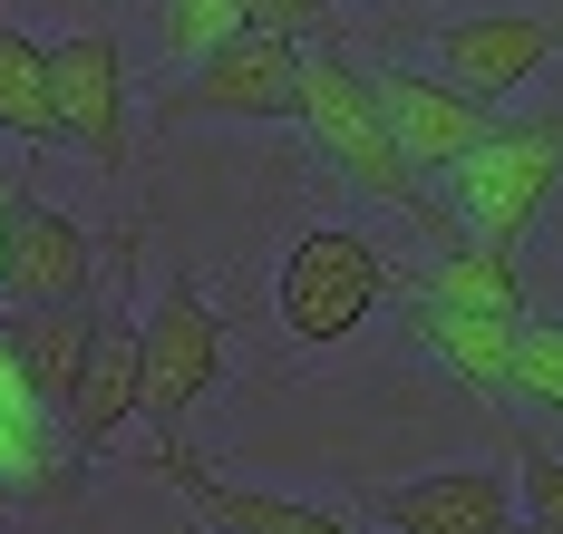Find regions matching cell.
<instances>
[{
	"mask_svg": "<svg viewBox=\"0 0 563 534\" xmlns=\"http://www.w3.org/2000/svg\"><path fill=\"white\" fill-rule=\"evenodd\" d=\"M291 118L311 126V146H321V156H331L360 194L398 204L408 224H428L438 243H466V224H448V214L428 204V185L408 176L389 118H379V88H369V68L350 59V49H331V40H321V49H301V108H291Z\"/></svg>",
	"mask_w": 563,
	"mask_h": 534,
	"instance_id": "obj_1",
	"label": "cell"
},
{
	"mask_svg": "<svg viewBox=\"0 0 563 534\" xmlns=\"http://www.w3.org/2000/svg\"><path fill=\"white\" fill-rule=\"evenodd\" d=\"M554 185H563V118H515V126L496 118V136L466 146V166H456V204L486 253H515Z\"/></svg>",
	"mask_w": 563,
	"mask_h": 534,
	"instance_id": "obj_2",
	"label": "cell"
},
{
	"mask_svg": "<svg viewBox=\"0 0 563 534\" xmlns=\"http://www.w3.org/2000/svg\"><path fill=\"white\" fill-rule=\"evenodd\" d=\"M273 301H282V331L321 351V341H350L389 301V263L360 234H340V224H311V234L282 253V292Z\"/></svg>",
	"mask_w": 563,
	"mask_h": 534,
	"instance_id": "obj_3",
	"label": "cell"
},
{
	"mask_svg": "<svg viewBox=\"0 0 563 534\" xmlns=\"http://www.w3.org/2000/svg\"><path fill=\"white\" fill-rule=\"evenodd\" d=\"M214 379H224V321H214V301L195 282H166L156 311L136 321V418L175 427Z\"/></svg>",
	"mask_w": 563,
	"mask_h": 534,
	"instance_id": "obj_4",
	"label": "cell"
},
{
	"mask_svg": "<svg viewBox=\"0 0 563 534\" xmlns=\"http://www.w3.org/2000/svg\"><path fill=\"white\" fill-rule=\"evenodd\" d=\"M291 108H301V40H273V30L224 40L166 98V118H291Z\"/></svg>",
	"mask_w": 563,
	"mask_h": 534,
	"instance_id": "obj_5",
	"label": "cell"
},
{
	"mask_svg": "<svg viewBox=\"0 0 563 534\" xmlns=\"http://www.w3.org/2000/svg\"><path fill=\"white\" fill-rule=\"evenodd\" d=\"M88 282H98L88 224L20 185L10 194V243H0V301L10 311H49V301H88Z\"/></svg>",
	"mask_w": 563,
	"mask_h": 534,
	"instance_id": "obj_6",
	"label": "cell"
},
{
	"mask_svg": "<svg viewBox=\"0 0 563 534\" xmlns=\"http://www.w3.org/2000/svg\"><path fill=\"white\" fill-rule=\"evenodd\" d=\"M369 88H379V118H389L408 176H456V166H466V146H486V136H496V108L456 98L448 78H418V68H369Z\"/></svg>",
	"mask_w": 563,
	"mask_h": 534,
	"instance_id": "obj_7",
	"label": "cell"
},
{
	"mask_svg": "<svg viewBox=\"0 0 563 534\" xmlns=\"http://www.w3.org/2000/svg\"><path fill=\"white\" fill-rule=\"evenodd\" d=\"M49 98L68 146H88L98 166H126V59L108 30H68L49 49Z\"/></svg>",
	"mask_w": 563,
	"mask_h": 534,
	"instance_id": "obj_8",
	"label": "cell"
},
{
	"mask_svg": "<svg viewBox=\"0 0 563 534\" xmlns=\"http://www.w3.org/2000/svg\"><path fill=\"white\" fill-rule=\"evenodd\" d=\"M554 49H563V20H456V30H438V68H448L456 98H476V108L515 98Z\"/></svg>",
	"mask_w": 563,
	"mask_h": 534,
	"instance_id": "obj_9",
	"label": "cell"
},
{
	"mask_svg": "<svg viewBox=\"0 0 563 534\" xmlns=\"http://www.w3.org/2000/svg\"><path fill=\"white\" fill-rule=\"evenodd\" d=\"M156 476L195 505V525H205V534H350L340 515H321V505H291V496H263V486L205 476V467H195V447H175V437L156 447Z\"/></svg>",
	"mask_w": 563,
	"mask_h": 534,
	"instance_id": "obj_10",
	"label": "cell"
},
{
	"mask_svg": "<svg viewBox=\"0 0 563 534\" xmlns=\"http://www.w3.org/2000/svg\"><path fill=\"white\" fill-rule=\"evenodd\" d=\"M369 515L389 534H506L515 496H506V476H486V467H448V476H418V486H379Z\"/></svg>",
	"mask_w": 563,
	"mask_h": 534,
	"instance_id": "obj_11",
	"label": "cell"
},
{
	"mask_svg": "<svg viewBox=\"0 0 563 534\" xmlns=\"http://www.w3.org/2000/svg\"><path fill=\"white\" fill-rule=\"evenodd\" d=\"M68 447L78 457H98L117 427L136 418V321L126 311H98V331H88V369H78V389H68Z\"/></svg>",
	"mask_w": 563,
	"mask_h": 534,
	"instance_id": "obj_12",
	"label": "cell"
},
{
	"mask_svg": "<svg viewBox=\"0 0 563 534\" xmlns=\"http://www.w3.org/2000/svg\"><path fill=\"white\" fill-rule=\"evenodd\" d=\"M0 331H10L20 369L40 379V399H49V409H68V389H78V369H88V331H98V301H49V311H0Z\"/></svg>",
	"mask_w": 563,
	"mask_h": 534,
	"instance_id": "obj_13",
	"label": "cell"
},
{
	"mask_svg": "<svg viewBox=\"0 0 563 534\" xmlns=\"http://www.w3.org/2000/svg\"><path fill=\"white\" fill-rule=\"evenodd\" d=\"M418 341L448 359L466 389H506V369H515V321H486V311H448V301H418Z\"/></svg>",
	"mask_w": 563,
	"mask_h": 534,
	"instance_id": "obj_14",
	"label": "cell"
},
{
	"mask_svg": "<svg viewBox=\"0 0 563 534\" xmlns=\"http://www.w3.org/2000/svg\"><path fill=\"white\" fill-rule=\"evenodd\" d=\"M428 301L486 311V321H525V272H515V253H486V243H438Z\"/></svg>",
	"mask_w": 563,
	"mask_h": 534,
	"instance_id": "obj_15",
	"label": "cell"
},
{
	"mask_svg": "<svg viewBox=\"0 0 563 534\" xmlns=\"http://www.w3.org/2000/svg\"><path fill=\"white\" fill-rule=\"evenodd\" d=\"M0 136H20V146H49L58 136L49 49H40L30 30H10V20H0Z\"/></svg>",
	"mask_w": 563,
	"mask_h": 534,
	"instance_id": "obj_16",
	"label": "cell"
},
{
	"mask_svg": "<svg viewBox=\"0 0 563 534\" xmlns=\"http://www.w3.org/2000/svg\"><path fill=\"white\" fill-rule=\"evenodd\" d=\"M156 40L175 59H214L224 40H243V0H156Z\"/></svg>",
	"mask_w": 563,
	"mask_h": 534,
	"instance_id": "obj_17",
	"label": "cell"
},
{
	"mask_svg": "<svg viewBox=\"0 0 563 534\" xmlns=\"http://www.w3.org/2000/svg\"><path fill=\"white\" fill-rule=\"evenodd\" d=\"M58 476H68V457L49 447V427L0 418V496H10V505H30V496H58Z\"/></svg>",
	"mask_w": 563,
	"mask_h": 534,
	"instance_id": "obj_18",
	"label": "cell"
},
{
	"mask_svg": "<svg viewBox=\"0 0 563 534\" xmlns=\"http://www.w3.org/2000/svg\"><path fill=\"white\" fill-rule=\"evenodd\" d=\"M506 389L563 418V321H515V369H506Z\"/></svg>",
	"mask_w": 563,
	"mask_h": 534,
	"instance_id": "obj_19",
	"label": "cell"
},
{
	"mask_svg": "<svg viewBox=\"0 0 563 534\" xmlns=\"http://www.w3.org/2000/svg\"><path fill=\"white\" fill-rule=\"evenodd\" d=\"M243 30H273V40H311V30H331V0H243Z\"/></svg>",
	"mask_w": 563,
	"mask_h": 534,
	"instance_id": "obj_20",
	"label": "cell"
},
{
	"mask_svg": "<svg viewBox=\"0 0 563 534\" xmlns=\"http://www.w3.org/2000/svg\"><path fill=\"white\" fill-rule=\"evenodd\" d=\"M525 525L563 534V457H544V447H525Z\"/></svg>",
	"mask_w": 563,
	"mask_h": 534,
	"instance_id": "obj_21",
	"label": "cell"
},
{
	"mask_svg": "<svg viewBox=\"0 0 563 534\" xmlns=\"http://www.w3.org/2000/svg\"><path fill=\"white\" fill-rule=\"evenodd\" d=\"M0 418H20V427H49V399H40V379L20 369L10 331H0Z\"/></svg>",
	"mask_w": 563,
	"mask_h": 534,
	"instance_id": "obj_22",
	"label": "cell"
},
{
	"mask_svg": "<svg viewBox=\"0 0 563 534\" xmlns=\"http://www.w3.org/2000/svg\"><path fill=\"white\" fill-rule=\"evenodd\" d=\"M10 194H20V185H0V243H10Z\"/></svg>",
	"mask_w": 563,
	"mask_h": 534,
	"instance_id": "obj_23",
	"label": "cell"
},
{
	"mask_svg": "<svg viewBox=\"0 0 563 534\" xmlns=\"http://www.w3.org/2000/svg\"><path fill=\"white\" fill-rule=\"evenodd\" d=\"M506 534H544V525H506Z\"/></svg>",
	"mask_w": 563,
	"mask_h": 534,
	"instance_id": "obj_24",
	"label": "cell"
},
{
	"mask_svg": "<svg viewBox=\"0 0 563 534\" xmlns=\"http://www.w3.org/2000/svg\"><path fill=\"white\" fill-rule=\"evenodd\" d=\"M0 505H10V496H0Z\"/></svg>",
	"mask_w": 563,
	"mask_h": 534,
	"instance_id": "obj_25",
	"label": "cell"
}]
</instances>
